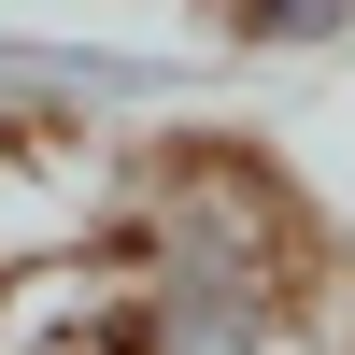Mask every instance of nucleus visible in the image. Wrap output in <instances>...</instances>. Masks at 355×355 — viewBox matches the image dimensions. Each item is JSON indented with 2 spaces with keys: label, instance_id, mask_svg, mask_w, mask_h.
<instances>
[{
  "label": "nucleus",
  "instance_id": "obj_2",
  "mask_svg": "<svg viewBox=\"0 0 355 355\" xmlns=\"http://www.w3.org/2000/svg\"><path fill=\"white\" fill-rule=\"evenodd\" d=\"M199 43L299 71V57H341V43H355V0H199Z\"/></svg>",
  "mask_w": 355,
  "mask_h": 355
},
{
  "label": "nucleus",
  "instance_id": "obj_1",
  "mask_svg": "<svg viewBox=\"0 0 355 355\" xmlns=\"http://www.w3.org/2000/svg\"><path fill=\"white\" fill-rule=\"evenodd\" d=\"M185 57L157 43H71V28H0V128L15 142H85V128H128V114L185 100Z\"/></svg>",
  "mask_w": 355,
  "mask_h": 355
}]
</instances>
